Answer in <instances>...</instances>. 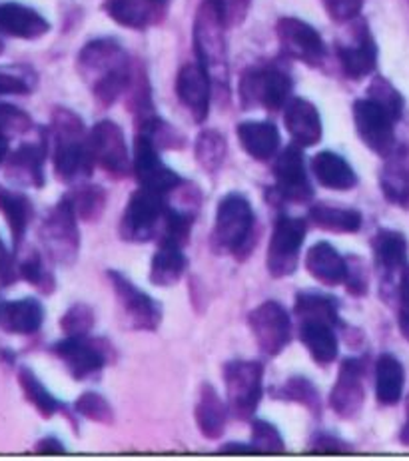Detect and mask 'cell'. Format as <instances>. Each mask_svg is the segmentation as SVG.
I'll use <instances>...</instances> for the list:
<instances>
[{
    "instance_id": "6da1fadb",
    "label": "cell",
    "mask_w": 409,
    "mask_h": 461,
    "mask_svg": "<svg viewBox=\"0 0 409 461\" xmlns=\"http://www.w3.org/2000/svg\"><path fill=\"white\" fill-rule=\"evenodd\" d=\"M78 72L102 106H113L132 80L128 54L113 39L90 41L78 54Z\"/></svg>"
},
{
    "instance_id": "7a4b0ae2",
    "label": "cell",
    "mask_w": 409,
    "mask_h": 461,
    "mask_svg": "<svg viewBox=\"0 0 409 461\" xmlns=\"http://www.w3.org/2000/svg\"><path fill=\"white\" fill-rule=\"evenodd\" d=\"M52 164L57 178L68 186L86 182L95 170V156L90 149V134L85 122L68 108H57L50 124Z\"/></svg>"
},
{
    "instance_id": "3957f363",
    "label": "cell",
    "mask_w": 409,
    "mask_h": 461,
    "mask_svg": "<svg viewBox=\"0 0 409 461\" xmlns=\"http://www.w3.org/2000/svg\"><path fill=\"white\" fill-rule=\"evenodd\" d=\"M256 212L240 192H230L218 202L212 230V250L246 260L256 246Z\"/></svg>"
},
{
    "instance_id": "277c9868",
    "label": "cell",
    "mask_w": 409,
    "mask_h": 461,
    "mask_svg": "<svg viewBox=\"0 0 409 461\" xmlns=\"http://www.w3.org/2000/svg\"><path fill=\"white\" fill-rule=\"evenodd\" d=\"M228 24L216 0H202L194 21V50L198 62L208 72L214 86L228 92L230 62H228Z\"/></svg>"
},
{
    "instance_id": "5b68a950",
    "label": "cell",
    "mask_w": 409,
    "mask_h": 461,
    "mask_svg": "<svg viewBox=\"0 0 409 461\" xmlns=\"http://www.w3.org/2000/svg\"><path fill=\"white\" fill-rule=\"evenodd\" d=\"M39 238L49 260L59 266H72L78 260L80 252V232L78 216L72 210L67 196H62L54 204L49 214L42 218L39 228Z\"/></svg>"
},
{
    "instance_id": "8992f818",
    "label": "cell",
    "mask_w": 409,
    "mask_h": 461,
    "mask_svg": "<svg viewBox=\"0 0 409 461\" xmlns=\"http://www.w3.org/2000/svg\"><path fill=\"white\" fill-rule=\"evenodd\" d=\"M168 200L164 194L146 188L132 192L118 224V234L124 242L146 244L160 238Z\"/></svg>"
},
{
    "instance_id": "52a82bcc",
    "label": "cell",
    "mask_w": 409,
    "mask_h": 461,
    "mask_svg": "<svg viewBox=\"0 0 409 461\" xmlns=\"http://www.w3.org/2000/svg\"><path fill=\"white\" fill-rule=\"evenodd\" d=\"M226 402L234 418L252 420L264 395V366L252 359H234L224 366Z\"/></svg>"
},
{
    "instance_id": "ba28073f",
    "label": "cell",
    "mask_w": 409,
    "mask_h": 461,
    "mask_svg": "<svg viewBox=\"0 0 409 461\" xmlns=\"http://www.w3.org/2000/svg\"><path fill=\"white\" fill-rule=\"evenodd\" d=\"M292 77L276 64L248 68L240 78V103L244 108L280 110L290 100Z\"/></svg>"
},
{
    "instance_id": "9c48e42d",
    "label": "cell",
    "mask_w": 409,
    "mask_h": 461,
    "mask_svg": "<svg viewBox=\"0 0 409 461\" xmlns=\"http://www.w3.org/2000/svg\"><path fill=\"white\" fill-rule=\"evenodd\" d=\"M50 354L60 359L74 380L85 382L113 362V344L90 336H67L50 346Z\"/></svg>"
},
{
    "instance_id": "30bf717a",
    "label": "cell",
    "mask_w": 409,
    "mask_h": 461,
    "mask_svg": "<svg viewBox=\"0 0 409 461\" xmlns=\"http://www.w3.org/2000/svg\"><path fill=\"white\" fill-rule=\"evenodd\" d=\"M305 234H308V224L304 218L290 214L276 218L266 254V268L272 278H287L297 270Z\"/></svg>"
},
{
    "instance_id": "8fae6325",
    "label": "cell",
    "mask_w": 409,
    "mask_h": 461,
    "mask_svg": "<svg viewBox=\"0 0 409 461\" xmlns=\"http://www.w3.org/2000/svg\"><path fill=\"white\" fill-rule=\"evenodd\" d=\"M108 282L118 302L120 313L126 326L134 331H156L162 324V306L150 294L138 288V285L118 270H108Z\"/></svg>"
},
{
    "instance_id": "7c38bea8",
    "label": "cell",
    "mask_w": 409,
    "mask_h": 461,
    "mask_svg": "<svg viewBox=\"0 0 409 461\" xmlns=\"http://www.w3.org/2000/svg\"><path fill=\"white\" fill-rule=\"evenodd\" d=\"M371 254L379 276V288L384 298H395L399 282H402L407 264V240L402 232L381 228L371 238Z\"/></svg>"
},
{
    "instance_id": "4fadbf2b",
    "label": "cell",
    "mask_w": 409,
    "mask_h": 461,
    "mask_svg": "<svg viewBox=\"0 0 409 461\" xmlns=\"http://www.w3.org/2000/svg\"><path fill=\"white\" fill-rule=\"evenodd\" d=\"M248 326L252 330L259 352L268 357L280 356L292 342V316L276 300H266L250 312Z\"/></svg>"
},
{
    "instance_id": "5bb4252c",
    "label": "cell",
    "mask_w": 409,
    "mask_h": 461,
    "mask_svg": "<svg viewBox=\"0 0 409 461\" xmlns=\"http://www.w3.org/2000/svg\"><path fill=\"white\" fill-rule=\"evenodd\" d=\"M132 172L141 188L164 194V196L184 186V178L162 160L160 149L152 142L150 136L142 132H138L134 140Z\"/></svg>"
},
{
    "instance_id": "9a60e30c",
    "label": "cell",
    "mask_w": 409,
    "mask_h": 461,
    "mask_svg": "<svg viewBox=\"0 0 409 461\" xmlns=\"http://www.w3.org/2000/svg\"><path fill=\"white\" fill-rule=\"evenodd\" d=\"M366 357H346L332 387L330 405L341 420H356L366 403Z\"/></svg>"
},
{
    "instance_id": "2e32d148",
    "label": "cell",
    "mask_w": 409,
    "mask_h": 461,
    "mask_svg": "<svg viewBox=\"0 0 409 461\" xmlns=\"http://www.w3.org/2000/svg\"><path fill=\"white\" fill-rule=\"evenodd\" d=\"M274 194L282 202L305 204L314 200V186L308 170H305L302 146L290 144L277 154L274 162Z\"/></svg>"
},
{
    "instance_id": "e0dca14e",
    "label": "cell",
    "mask_w": 409,
    "mask_h": 461,
    "mask_svg": "<svg viewBox=\"0 0 409 461\" xmlns=\"http://www.w3.org/2000/svg\"><path fill=\"white\" fill-rule=\"evenodd\" d=\"M353 122H356L361 142L371 152L386 158L395 149V120L371 98L356 100V104H353Z\"/></svg>"
},
{
    "instance_id": "ac0fdd59",
    "label": "cell",
    "mask_w": 409,
    "mask_h": 461,
    "mask_svg": "<svg viewBox=\"0 0 409 461\" xmlns=\"http://www.w3.org/2000/svg\"><path fill=\"white\" fill-rule=\"evenodd\" d=\"M90 149L96 164L110 176L124 178L132 170L123 128L113 120H100L90 131Z\"/></svg>"
},
{
    "instance_id": "d6986e66",
    "label": "cell",
    "mask_w": 409,
    "mask_h": 461,
    "mask_svg": "<svg viewBox=\"0 0 409 461\" xmlns=\"http://www.w3.org/2000/svg\"><path fill=\"white\" fill-rule=\"evenodd\" d=\"M277 41L286 57L300 60L308 67H320L325 59V42L320 32L300 18H282L277 23Z\"/></svg>"
},
{
    "instance_id": "ffe728a7",
    "label": "cell",
    "mask_w": 409,
    "mask_h": 461,
    "mask_svg": "<svg viewBox=\"0 0 409 461\" xmlns=\"http://www.w3.org/2000/svg\"><path fill=\"white\" fill-rule=\"evenodd\" d=\"M49 154V138L24 142L14 152L8 154L5 162L6 180L18 188H42L46 182L44 162Z\"/></svg>"
},
{
    "instance_id": "44dd1931",
    "label": "cell",
    "mask_w": 409,
    "mask_h": 461,
    "mask_svg": "<svg viewBox=\"0 0 409 461\" xmlns=\"http://www.w3.org/2000/svg\"><path fill=\"white\" fill-rule=\"evenodd\" d=\"M340 320L323 316H300L297 318V334L302 346L318 366L325 367L336 362L340 352V342L336 330Z\"/></svg>"
},
{
    "instance_id": "7402d4cb",
    "label": "cell",
    "mask_w": 409,
    "mask_h": 461,
    "mask_svg": "<svg viewBox=\"0 0 409 461\" xmlns=\"http://www.w3.org/2000/svg\"><path fill=\"white\" fill-rule=\"evenodd\" d=\"M338 59L343 75L353 80L369 77L377 67V46L366 24L351 31L348 42L338 44Z\"/></svg>"
},
{
    "instance_id": "603a6c76",
    "label": "cell",
    "mask_w": 409,
    "mask_h": 461,
    "mask_svg": "<svg viewBox=\"0 0 409 461\" xmlns=\"http://www.w3.org/2000/svg\"><path fill=\"white\" fill-rule=\"evenodd\" d=\"M176 95L198 124L208 118L212 80L198 60L184 64L180 68L178 78H176Z\"/></svg>"
},
{
    "instance_id": "cb8c5ba5",
    "label": "cell",
    "mask_w": 409,
    "mask_h": 461,
    "mask_svg": "<svg viewBox=\"0 0 409 461\" xmlns=\"http://www.w3.org/2000/svg\"><path fill=\"white\" fill-rule=\"evenodd\" d=\"M170 0H106V14L126 29L146 31L168 14Z\"/></svg>"
},
{
    "instance_id": "d4e9b609",
    "label": "cell",
    "mask_w": 409,
    "mask_h": 461,
    "mask_svg": "<svg viewBox=\"0 0 409 461\" xmlns=\"http://www.w3.org/2000/svg\"><path fill=\"white\" fill-rule=\"evenodd\" d=\"M379 188L389 204L409 208V144L395 146L386 156V164L379 172Z\"/></svg>"
},
{
    "instance_id": "484cf974",
    "label": "cell",
    "mask_w": 409,
    "mask_h": 461,
    "mask_svg": "<svg viewBox=\"0 0 409 461\" xmlns=\"http://www.w3.org/2000/svg\"><path fill=\"white\" fill-rule=\"evenodd\" d=\"M286 131L294 138V144L310 149L322 140V118L318 108L305 98H290L284 106Z\"/></svg>"
},
{
    "instance_id": "4316f807",
    "label": "cell",
    "mask_w": 409,
    "mask_h": 461,
    "mask_svg": "<svg viewBox=\"0 0 409 461\" xmlns=\"http://www.w3.org/2000/svg\"><path fill=\"white\" fill-rule=\"evenodd\" d=\"M49 31V21L41 13H36L34 8L21 3L0 5V34L23 41H36Z\"/></svg>"
},
{
    "instance_id": "83f0119b",
    "label": "cell",
    "mask_w": 409,
    "mask_h": 461,
    "mask_svg": "<svg viewBox=\"0 0 409 461\" xmlns=\"http://www.w3.org/2000/svg\"><path fill=\"white\" fill-rule=\"evenodd\" d=\"M186 268L188 258L184 254V244L168 238L158 240V250L150 262V282L158 288H170L180 282Z\"/></svg>"
},
{
    "instance_id": "f1b7e54d",
    "label": "cell",
    "mask_w": 409,
    "mask_h": 461,
    "mask_svg": "<svg viewBox=\"0 0 409 461\" xmlns=\"http://www.w3.org/2000/svg\"><path fill=\"white\" fill-rule=\"evenodd\" d=\"M44 306L39 298H21L3 303L0 312V328L6 334L32 336L44 324Z\"/></svg>"
},
{
    "instance_id": "f546056e",
    "label": "cell",
    "mask_w": 409,
    "mask_h": 461,
    "mask_svg": "<svg viewBox=\"0 0 409 461\" xmlns=\"http://www.w3.org/2000/svg\"><path fill=\"white\" fill-rule=\"evenodd\" d=\"M194 416H196V426L204 438L220 439L224 436L230 416L228 402L220 398V393L212 384H202Z\"/></svg>"
},
{
    "instance_id": "4dcf8cb0",
    "label": "cell",
    "mask_w": 409,
    "mask_h": 461,
    "mask_svg": "<svg viewBox=\"0 0 409 461\" xmlns=\"http://www.w3.org/2000/svg\"><path fill=\"white\" fill-rule=\"evenodd\" d=\"M236 132L241 149L258 162L272 160L280 150V132H277L276 124L268 122V120H248L236 128Z\"/></svg>"
},
{
    "instance_id": "1f68e13d",
    "label": "cell",
    "mask_w": 409,
    "mask_h": 461,
    "mask_svg": "<svg viewBox=\"0 0 409 461\" xmlns=\"http://www.w3.org/2000/svg\"><path fill=\"white\" fill-rule=\"evenodd\" d=\"M312 172L320 186L336 192H346L358 186V174L341 154L322 150L312 158Z\"/></svg>"
},
{
    "instance_id": "d6a6232c",
    "label": "cell",
    "mask_w": 409,
    "mask_h": 461,
    "mask_svg": "<svg viewBox=\"0 0 409 461\" xmlns=\"http://www.w3.org/2000/svg\"><path fill=\"white\" fill-rule=\"evenodd\" d=\"M305 270L310 272L314 280L333 288V285H340L346 280L348 260L330 242H318L305 254Z\"/></svg>"
},
{
    "instance_id": "836d02e7",
    "label": "cell",
    "mask_w": 409,
    "mask_h": 461,
    "mask_svg": "<svg viewBox=\"0 0 409 461\" xmlns=\"http://www.w3.org/2000/svg\"><path fill=\"white\" fill-rule=\"evenodd\" d=\"M0 214L5 216L8 228H11L14 250H21L26 230L34 218L32 200L21 190L0 186Z\"/></svg>"
},
{
    "instance_id": "e575fe53",
    "label": "cell",
    "mask_w": 409,
    "mask_h": 461,
    "mask_svg": "<svg viewBox=\"0 0 409 461\" xmlns=\"http://www.w3.org/2000/svg\"><path fill=\"white\" fill-rule=\"evenodd\" d=\"M405 370L394 354H381L376 362V400L381 405H395L404 395Z\"/></svg>"
},
{
    "instance_id": "d590c367",
    "label": "cell",
    "mask_w": 409,
    "mask_h": 461,
    "mask_svg": "<svg viewBox=\"0 0 409 461\" xmlns=\"http://www.w3.org/2000/svg\"><path fill=\"white\" fill-rule=\"evenodd\" d=\"M16 380L18 385H21L26 402L32 403V408L39 411L42 418L49 420L52 416H57V413L67 411V403L54 398L49 387L39 380V375H36L29 366L18 367Z\"/></svg>"
},
{
    "instance_id": "8d00e7d4",
    "label": "cell",
    "mask_w": 409,
    "mask_h": 461,
    "mask_svg": "<svg viewBox=\"0 0 409 461\" xmlns=\"http://www.w3.org/2000/svg\"><path fill=\"white\" fill-rule=\"evenodd\" d=\"M308 216L314 226L333 234H356L361 230V224H364V218H361L358 210L330 204H314Z\"/></svg>"
},
{
    "instance_id": "74e56055",
    "label": "cell",
    "mask_w": 409,
    "mask_h": 461,
    "mask_svg": "<svg viewBox=\"0 0 409 461\" xmlns=\"http://www.w3.org/2000/svg\"><path fill=\"white\" fill-rule=\"evenodd\" d=\"M272 395L274 400L280 402H290V403H297L304 405L314 418L322 416V398H320V390L310 377L305 375H292L282 385L272 387Z\"/></svg>"
},
{
    "instance_id": "f35d334b",
    "label": "cell",
    "mask_w": 409,
    "mask_h": 461,
    "mask_svg": "<svg viewBox=\"0 0 409 461\" xmlns=\"http://www.w3.org/2000/svg\"><path fill=\"white\" fill-rule=\"evenodd\" d=\"M64 196L68 198L72 210L77 212L82 222H98L102 214H105L108 194L98 184H74V188L68 194H64Z\"/></svg>"
},
{
    "instance_id": "ab89813d",
    "label": "cell",
    "mask_w": 409,
    "mask_h": 461,
    "mask_svg": "<svg viewBox=\"0 0 409 461\" xmlns=\"http://www.w3.org/2000/svg\"><path fill=\"white\" fill-rule=\"evenodd\" d=\"M194 154L202 166L204 172H218L222 164L226 160L228 154V142L218 131H204L196 138V146H194Z\"/></svg>"
},
{
    "instance_id": "60d3db41",
    "label": "cell",
    "mask_w": 409,
    "mask_h": 461,
    "mask_svg": "<svg viewBox=\"0 0 409 461\" xmlns=\"http://www.w3.org/2000/svg\"><path fill=\"white\" fill-rule=\"evenodd\" d=\"M18 278L29 282L36 290L44 296H50L57 288L54 282V274L49 270V266L44 264V258L39 250H31L21 262H18Z\"/></svg>"
},
{
    "instance_id": "b9f144b4",
    "label": "cell",
    "mask_w": 409,
    "mask_h": 461,
    "mask_svg": "<svg viewBox=\"0 0 409 461\" xmlns=\"http://www.w3.org/2000/svg\"><path fill=\"white\" fill-rule=\"evenodd\" d=\"M39 77L31 67L8 64L0 67V96H24L36 88Z\"/></svg>"
},
{
    "instance_id": "7bdbcfd3",
    "label": "cell",
    "mask_w": 409,
    "mask_h": 461,
    "mask_svg": "<svg viewBox=\"0 0 409 461\" xmlns=\"http://www.w3.org/2000/svg\"><path fill=\"white\" fill-rule=\"evenodd\" d=\"M74 411L78 416L86 418L90 421L102 423V426H113L114 423V410L110 402L96 392H85L80 398L74 402Z\"/></svg>"
},
{
    "instance_id": "ee69618b",
    "label": "cell",
    "mask_w": 409,
    "mask_h": 461,
    "mask_svg": "<svg viewBox=\"0 0 409 461\" xmlns=\"http://www.w3.org/2000/svg\"><path fill=\"white\" fill-rule=\"evenodd\" d=\"M250 444L256 449V454H284L286 451V441L280 429L266 420H252Z\"/></svg>"
},
{
    "instance_id": "f6af8a7d",
    "label": "cell",
    "mask_w": 409,
    "mask_h": 461,
    "mask_svg": "<svg viewBox=\"0 0 409 461\" xmlns=\"http://www.w3.org/2000/svg\"><path fill=\"white\" fill-rule=\"evenodd\" d=\"M368 98L374 100L381 108L389 113L395 122L404 114V96L399 95L397 88L392 85V82L386 80L384 77H377L374 78V82L369 85L368 90Z\"/></svg>"
},
{
    "instance_id": "bcb514c9",
    "label": "cell",
    "mask_w": 409,
    "mask_h": 461,
    "mask_svg": "<svg viewBox=\"0 0 409 461\" xmlns=\"http://www.w3.org/2000/svg\"><path fill=\"white\" fill-rule=\"evenodd\" d=\"M95 324V310L86 306V303H74L60 318V328L64 336H88Z\"/></svg>"
},
{
    "instance_id": "7dc6e473",
    "label": "cell",
    "mask_w": 409,
    "mask_h": 461,
    "mask_svg": "<svg viewBox=\"0 0 409 461\" xmlns=\"http://www.w3.org/2000/svg\"><path fill=\"white\" fill-rule=\"evenodd\" d=\"M32 128V118L14 104H0V136L26 134Z\"/></svg>"
},
{
    "instance_id": "c3c4849f",
    "label": "cell",
    "mask_w": 409,
    "mask_h": 461,
    "mask_svg": "<svg viewBox=\"0 0 409 461\" xmlns=\"http://www.w3.org/2000/svg\"><path fill=\"white\" fill-rule=\"evenodd\" d=\"M348 270H346V290L353 298H364L369 290V274L366 262L359 256H346Z\"/></svg>"
},
{
    "instance_id": "681fc988",
    "label": "cell",
    "mask_w": 409,
    "mask_h": 461,
    "mask_svg": "<svg viewBox=\"0 0 409 461\" xmlns=\"http://www.w3.org/2000/svg\"><path fill=\"white\" fill-rule=\"evenodd\" d=\"M325 11L338 23H350L364 6V0H322Z\"/></svg>"
},
{
    "instance_id": "f907efd6",
    "label": "cell",
    "mask_w": 409,
    "mask_h": 461,
    "mask_svg": "<svg viewBox=\"0 0 409 461\" xmlns=\"http://www.w3.org/2000/svg\"><path fill=\"white\" fill-rule=\"evenodd\" d=\"M353 447L346 439H341L333 433H318L314 436L310 451L312 454H350Z\"/></svg>"
},
{
    "instance_id": "816d5d0a",
    "label": "cell",
    "mask_w": 409,
    "mask_h": 461,
    "mask_svg": "<svg viewBox=\"0 0 409 461\" xmlns=\"http://www.w3.org/2000/svg\"><path fill=\"white\" fill-rule=\"evenodd\" d=\"M397 326L402 336L409 342V268L405 270L397 288Z\"/></svg>"
},
{
    "instance_id": "f5cc1de1",
    "label": "cell",
    "mask_w": 409,
    "mask_h": 461,
    "mask_svg": "<svg viewBox=\"0 0 409 461\" xmlns=\"http://www.w3.org/2000/svg\"><path fill=\"white\" fill-rule=\"evenodd\" d=\"M216 3L222 8V14H224L228 29H232V26H238L244 23L252 0H216Z\"/></svg>"
},
{
    "instance_id": "db71d44e",
    "label": "cell",
    "mask_w": 409,
    "mask_h": 461,
    "mask_svg": "<svg viewBox=\"0 0 409 461\" xmlns=\"http://www.w3.org/2000/svg\"><path fill=\"white\" fill-rule=\"evenodd\" d=\"M18 280V262L14 260V254L8 250L5 240L0 238V285H13Z\"/></svg>"
},
{
    "instance_id": "11a10c76",
    "label": "cell",
    "mask_w": 409,
    "mask_h": 461,
    "mask_svg": "<svg viewBox=\"0 0 409 461\" xmlns=\"http://www.w3.org/2000/svg\"><path fill=\"white\" fill-rule=\"evenodd\" d=\"M34 451H36V454L59 456V454H67V446H64L59 438H54V436H46V438H42V439L36 441Z\"/></svg>"
},
{
    "instance_id": "9f6ffc18",
    "label": "cell",
    "mask_w": 409,
    "mask_h": 461,
    "mask_svg": "<svg viewBox=\"0 0 409 461\" xmlns=\"http://www.w3.org/2000/svg\"><path fill=\"white\" fill-rule=\"evenodd\" d=\"M222 454H256V449L252 447V444H240V441H230V444L220 447Z\"/></svg>"
},
{
    "instance_id": "6f0895ef",
    "label": "cell",
    "mask_w": 409,
    "mask_h": 461,
    "mask_svg": "<svg viewBox=\"0 0 409 461\" xmlns=\"http://www.w3.org/2000/svg\"><path fill=\"white\" fill-rule=\"evenodd\" d=\"M11 154V144H8L6 136H0V166H3Z\"/></svg>"
},
{
    "instance_id": "680465c9",
    "label": "cell",
    "mask_w": 409,
    "mask_h": 461,
    "mask_svg": "<svg viewBox=\"0 0 409 461\" xmlns=\"http://www.w3.org/2000/svg\"><path fill=\"white\" fill-rule=\"evenodd\" d=\"M399 441H402L404 446L409 447V400H407V416H405V423L402 431H399Z\"/></svg>"
},
{
    "instance_id": "91938a15",
    "label": "cell",
    "mask_w": 409,
    "mask_h": 461,
    "mask_svg": "<svg viewBox=\"0 0 409 461\" xmlns=\"http://www.w3.org/2000/svg\"><path fill=\"white\" fill-rule=\"evenodd\" d=\"M3 50H5V42H3V39H0V54H3Z\"/></svg>"
},
{
    "instance_id": "94428289",
    "label": "cell",
    "mask_w": 409,
    "mask_h": 461,
    "mask_svg": "<svg viewBox=\"0 0 409 461\" xmlns=\"http://www.w3.org/2000/svg\"><path fill=\"white\" fill-rule=\"evenodd\" d=\"M0 312H3V302H0Z\"/></svg>"
}]
</instances>
